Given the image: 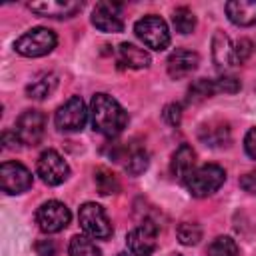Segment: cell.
I'll return each instance as SVG.
<instances>
[{
    "label": "cell",
    "instance_id": "44dd1931",
    "mask_svg": "<svg viewBox=\"0 0 256 256\" xmlns=\"http://www.w3.org/2000/svg\"><path fill=\"white\" fill-rule=\"evenodd\" d=\"M122 160H126L124 168H126V172L130 176H140L142 172H146V168L150 164V156H148V152L144 148H134V150L126 152L122 156Z\"/></svg>",
    "mask_w": 256,
    "mask_h": 256
},
{
    "label": "cell",
    "instance_id": "484cf974",
    "mask_svg": "<svg viewBox=\"0 0 256 256\" xmlns=\"http://www.w3.org/2000/svg\"><path fill=\"white\" fill-rule=\"evenodd\" d=\"M206 254L208 256H238L240 250H238V244L230 236H218L210 242Z\"/></svg>",
    "mask_w": 256,
    "mask_h": 256
},
{
    "label": "cell",
    "instance_id": "9c48e42d",
    "mask_svg": "<svg viewBox=\"0 0 256 256\" xmlns=\"http://www.w3.org/2000/svg\"><path fill=\"white\" fill-rule=\"evenodd\" d=\"M20 144L38 146L46 132V116L40 110H24L16 122V130Z\"/></svg>",
    "mask_w": 256,
    "mask_h": 256
},
{
    "label": "cell",
    "instance_id": "603a6c76",
    "mask_svg": "<svg viewBox=\"0 0 256 256\" xmlns=\"http://www.w3.org/2000/svg\"><path fill=\"white\" fill-rule=\"evenodd\" d=\"M94 182H96V188L102 196H110V194H118L120 192V180L114 172L106 170V168H98L94 172Z\"/></svg>",
    "mask_w": 256,
    "mask_h": 256
},
{
    "label": "cell",
    "instance_id": "2e32d148",
    "mask_svg": "<svg viewBox=\"0 0 256 256\" xmlns=\"http://www.w3.org/2000/svg\"><path fill=\"white\" fill-rule=\"evenodd\" d=\"M226 14L236 26H254L256 24V0H230L226 4Z\"/></svg>",
    "mask_w": 256,
    "mask_h": 256
},
{
    "label": "cell",
    "instance_id": "9a60e30c",
    "mask_svg": "<svg viewBox=\"0 0 256 256\" xmlns=\"http://www.w3.org/2000/svg\"><path fill=\"white\" fill-rule=\"evenodd\" d=\"M198 138H200V142H204V144L210 146V148H222V146H228V144H230L232 134H230L228 122L210 120V122H206V124L200 126Z\"/></svg>",
    "mask_w": 256,
    "mask_h": 256
},
{
    "label": "cell",
    "instance_id": "7c38bea8",
    "mask_svg": "<svg viewBox=\"0 0 256 256\" xmlns=\"http://www.w3.org/2000/svg\"><path fill=\"white\" fill-rule=\"evenodd\" d=\"M92 24L106 34H118L124 30L122 4L116 2H98L92 12Z\"/></svg>",
    "mask_w": 256,
    "mask_h": 256
},
{
    "label": "cell",
    "instance_id": "1f68e13d",
    "mask_svg": "<svg viewBox=\"0 0 256 256\" xmlns=\"http://www.w3.org/2000/svg\"><path fill=\"white\" fill-rule=\"evenodd\" d=\"M240 186H242V190H246L248 194H254V196H256V170L246 172V174L240 178Z\"/></svg>",
    "mask_w": 256,
    "mask_h": 256
},
{
    "label": "cell",
    "instance_id": "f1b7e54d",
    "mask_svg": "<svg viewBox=\"0 0 256 256\" xmlns=\"http://www.w3.org/2000/svg\"><path fill=\"white\" fill-rule=\"evenodd\" d=\"M216 86H218V92H226V94H236V92H240V88H242L240 80H238L236 76H228V74L220 76V78L216 80Z\"/></svg>",
    "mask_w": 256,
    "mask_h": 256
},
{
    "label": "cell",
    "instance_id": "4316f807",
    "mask_svg": "<svg viewBox=\"0 0 256 256\" xmlns=\"http://www.w3.org/2000/svg\"><path fill=\"white\" fill-rule=\"evenodd\" d=\"M176 236L184 246H196L202 240V226L196 222H182L176 230Z\"/></svg>",
    "mask_w": 256,
    "mask_h": 256
},
{
    "label": "cell",
    "instance_id": "836d02e7",
    "mask_svg": "<svg viewBox=\"0 0 256 256\" xmlns=\"http://www.w3.org/2000/svg\"><path fill=\"white\" fill-rule=\"evenodd\" d=\"M2 142H4L6 148H16V146L20 144L18 134H16V132H10V130H6V132L2 134Z\"/></svg>",
    "mask_w": 256,
    "mask_h": 256
},
{
    "label": "cell",
    "instance_id": "52a82bcc",
    "mask_svg": "<svg viewBox=\"0 0 256 256\" xmlns=\"http://www.w3.org/2000/svg\"><path fill=\"white\" fill-rule=\"evenodd\" d=\"M36 170H38V176L42 178V182L48 186H60L70 176L68 162L56 150H44L38 158Z\"/></svg>",
    "mask_w": 256,
    "mask_h": 256
},
{
    "label": "cell",
    "instance_id": "ac0fdd59",
    "mask_svg": "<svg viewBox=\"0 0 256 256\" xmlns=\"http://www.w3.org/2000/svg\"><path fill=\"white\" fill-rule=\"evenodd\" d=\"M118 62L124 68L142 70V68H148L150 66L152 58H150V54L144 48H138L136 44H130V42H122L118 46Z\"/></svg>",
    "mask_w": 256,
    "mask_h": 256
},
{
    "label": "cell",
    "instance_id": "6da1fadb",
    "mask_svg": "<svg viewBox=\"0 0 256 256\" xmlns=\"http://www.w3.org/2000/svg\"><path fill=\"white\" fill-rule=\"evenodd\" d=\"M88 112H90L92 128L106 138H116L118 134L124 132L128 124V112L120 106L116 98L104 92H98L92 96Z\"/></svg>",
    "mask_w": 256,
    "mask_h": 256
},
{
    "label": "cell",
    "instance_id": "7a4b0ae2",
    "mask_svg": "<svg viewBox=\"0 0 256 256\" xmlns=\"http://www.w3.org/2000/svg\"><path fill=\"white\" fill-rule=\"evenodd\" d=\"M226 182V172L218 164H204L196 168L188 178H186V188L194 198H206L212 196L222 188Z\"/></svg>",
    "mask_w": 256,
    "mask_h": 256
},
{
    "label": "cell",
    "instance_id": "30bf717a",
    "mask_svg": "<svg viewBox=\"0 0 256 256\" xmlns=\"http://www.w3.org/2000/svg\"><path fill=\"white\" fill-rule=\"evenodd\" d=\"M32 172L20 162H4L0 166V186L6 194H24L32 188Z\"/></svg>",
    "mask_w": 256,
    "mask_h": 256
},
{
    "label": "cell",
    "instance_id": "d6a6232c",
    "mask_svg": "<svg viewBox=\"0 0 256 256\" xmlns=\"http://www.w3.org/2000/svg\"><path fill=\"white\" fill-rule=\"evenodd\" d=\"M244 148H246V154L252 160H256V126L248 130V134L244 138Z\"/></svg>",
    "mask_w": 256,
    "mask_h": 256
},
{
    "label": "cell",
    "instance_id": "ba28073f",
    "mask_svg": "<svg viewBox=\"0 0 256 256\" xmlns=\"http://www.w3.org/2000/svg\"><path fill=\"white\" fill-rule=\"evenodd\" d=\"M70 220H72V214L68 206L58 200H48L36 210V222L40 230L46 234H56L64 230L70 224Z\"/></svg>",
    "mask_w": 256,
    "mask_h": 256
},
{
    "label": "cell",
    "instance_id": "7402d4cb",
    "mask_svg": "<svg viewBox=\"0 0 256 256\" xmlns=\"http://www.w3.org/2000/svg\"><path fill=\"white\" fill-rule=\"evenodd\" d=\"M216 92H218L216 80H206V78L194 80L192 86L188 88V102L190 104H198V102H202L206 98H212Z\"/></svg>",
    "mask_w": 256,
    "mask_h": 256
},
{
    "label": "cell",
    "instance_id": "4dcf8cb0",
    "mask_svg": "<svg viewBox=\"0 0 256 256\" xmlns=\"http://www.w3.org/2000/svg\"><path fill=\"white\" fill-rule=\"evenodd\" d=\"M34 248H36L38 256H56V250H58L54 240H38Z\"/></svg>",
    "mask_w": 256,
    "mask_h": 256
},
{
    "label": "cell",
    "instance_id": "5b68a950",
    "mask_svg": "<svg viewBox=\"0 0 256 256\" xmlns=\"http://www.w3.org/2000/svg\"><path fill=\"white\" fill-rule=\"evenodd\" d=\"M78 220H80V226L82 230L90 236V238H98V240H108L114 232L104 208L96 202H86L80 206V212H78Z\"/></svg>",
    "mask_w": 256,
    "mask_h": 256
},
{
    "label": "cell",
    "instance_id": "4fadbf2b",
    "mask_svg": "<svg viewBox=\"0 0 256 256\" xmlns=\"http://www.w3.org/2000/svg\"><path fill=\"white\" fill-rule=\"evenodd\" d=\"M82 2L78 0H40L30 2L28 8L44 18H72L76 12L82 10Z\"/></svg>",
    "mask_w": 256,
    "mask_h": 256
},
{
    "label": "cell",
    "instance_id": "d6986e66",
    "mask_svg": "<svg viewBox=\"0 0 256 256\" xmlns=\"http://www.w3.org/2000/svg\"><path fill=\"white\" fill-rule=\"evenodd\" d=\"M212 58L216 62L218 68L226 70L230 66L236 64V56H234V44L230 42L228 34H224L222 30H218L212 38Z\"/></svg>",
    "mask_w": 256,
    "mask_h": 256
},
{
    "label": "cell",
    "instance_id": "e575fe53",
    "mask_svg": "<svg viewBox=\"0 0 256 256\" xmlns=\"http://www.w3.org/2000/svg\"><path fill=\"white\" fill-rule=\"evenodd\" d=\"M118 256H128V254H118Z\"/></svg>",
    "mask_w": 256,
    "mask_h": 256
},
{
    "label": "cell",
    "instance_id": "8fae6325",
    "mask_svg": "<svg viewBox=\"0 0 256 256\" xmlns=\"http://www.w3.org/2000/svg\"><path fill=\"white\" fill-rule=\"evenodd\" d=\"M126 242L134 256H150L158 246V226L152 220H146L128 234Z\"/></svg>",
    "mask_w": 256,
    "mask_h": 256
},
{
    "label": "cell",
    "instance_id": "e0dca14e",
    "mask_svg": "<svg viewBox=\"0 0 256 256\" xmlns=\"http://www.w3.org/2000/svg\"><path fill=\"white\" fill-rule=\"evenodd\" d=\"M194 164H196V152L192 150V146L182 144V146L172 154L170 172H172L174 178L186 182V178L194 172Z\"/></svg>",
    "mask_w": 256,
    "mask_h": 256
},
{
    "label": "cell",
    "instance_id": "5bb4252c",
    "mask_svg": "<svg viewBox=\"0 0 256 256\" xmlns=\"http://www.w3.org/2000/svg\"><path fill=\"white\" fill-rule=\"evenodd\" d=\"M200 64V56L194 50H186V48H178L170 54L168 62H166V70L168 76L172 80H182L188 78Z\"/></svg>",
    "mask_w": 256,
    "mask_h": 256
},
{
    "label": "cell",
    "instance_id": "3957f363",
    "mask_svg": "<svg viewBox=\"0 0 256 256\" xmlns=\"http://www.w3.org/2000/svg\"><path fill=\"white\" fill-rule=\"evenodd\" d=\"M58 44V36L50 30V28H32L28 30L26 34H22L14 48L20 56H26V58H40V56H46L50 54Z\"/></svg>",
    "mask_w": 256,
    "mask_h": 256
},
{
    "label": "cell",
    "instance_id": "cb8c5ba5",
    "mask_svg": "<svg viewBox=\"0 0 256 256\" xmlns=\"http://www.w3.org/2000/svg\"><path fill=\"white\" fill-rule=\"evenodd\" d=\"M68 254L70 256H102L100 248L88 238V236H72L70 246H68Z\"/></svg>",
    "mask_w": 256,
    "mask_h": 256
},
{
    "label": "cell",
    "instance_id": "ffe728a7",
    "mask_svg": "<svg viewBox=\"0 0 256 256\" xmlns=\"http://www.w3.org/2000/svg\"><path fill=\"white\" fill-rule=\"evenodd\" d=\"M56 86H58V76L54 72H42L26 86V96L32 100H44L56 90Z\"/></svg>",
    "mask_w": 256,
    "mask_h": 256
},
{
    "label": "cell",
    "instance_id": "d4e9b609",
    "mask_svg": "<svg viewBox=\"0 0 256 256\" xmlns=\"http://www.w3.org/2000/svg\"><path fill=\"white\" fill-rule=\"evenodd\" d=\"M172 22H174L176 32H180V34H190L196 28V16L188 6L176 8L172 14Z\"/></svg>",
    "mask_w": 256,
    "mask_h": 256
},
{
    "label": "cell",
    "instance_id": "8992f818",
    "mask_svg": "<svg viewBox=\"0 0 256 256\" xmlns=\"http://www.w3.org/2000/svg\"><path fill=\"white\" fill-rule=\"evenodd\" d=\"M88 114L90 112L86 110L84 100L80 96H72L56 110L54 122H56V128L62 132H80L86 126Z\"/></svg>",
    "mask_w": 256,
    "mask_h": 256
},
{
    "label": "cell",
    "instance_id": "83f0119b",
    "mask_svg": "<svg viewBox=\"0 0 256 256\" xmlns=\"http://www.w3.org/2000/svg\"><path fill=\"white\" fill-rule=\"evenodd\" d=\"M254 52V44L248 38H240L234 44V56H236V64H244Z\"/></svg>",
    "mask_w": 256,
    "mask_h": 256
},
{
    "label": "cell",
    "instance_id": "277c9868",
    "mask_svg": "<svg viewBox=\"0 0 256 256\" xmlns=\"http://www.w3.org/2000/svg\"><path fill=\"white\" fill-rule=\"evenodd\" d=\"M134 32L144 42V46L150 50L162 52L170 46V30H168V24L160 16L150 14V16L140 18L134 24Z\"/></svg>",
    "mask_w": 256,
    "mask_h": 256
},
{
    "label": "cell",
    "instance_id": "f546056e",
    "mask_svg": "<svg viewBox=\"0 0 256 256\" xmlns=\"http://www.w3.org/2000/svg\"><path fill=\"white\" fill-rule=\"evenodd\" d=\"M162 116H164V120H166L170 126H178V124L182 122V104H178V102L168 104V106L164 108Z\"/></svg>",
    "mask_w": 256,
    "mask_h": 256
}]
</instances>
